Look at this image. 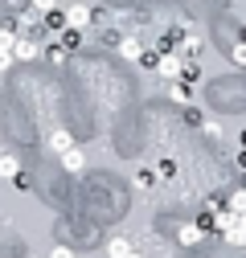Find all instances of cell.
<instances>
[{
	"label": "cell",
	"mask_w": 246,
	"mask_h": 258,
	"mask_svg": "<svg viewBox=\"0 0 246 258\" xmlns=\"http://www.w3.org/2000/svg\"><path fill=\"white\" fill-rule=\"evenodd\" d=\"M184 37H189V29H184V25H172V29H164V33L156 37V49L168 57V53H176V49L184 45Z\"/></svg>",
	"instance_id": "obj_1"
},
{
	"label": "cell",
	"mask_w": 246,
	"mask_h": 258,
	"mask_svg": "<svg viewBox=\"0 0 246 258\" xmlns=\"http://www.w3.org/2000/svg\"><path fill=\"white\" fill-rule=\"evenodd\" d=\"M95 17H99V9H95V5H70V9H66L70 29H82V33H86V25H95Z\"/></svg>",
	"instance_id": "obj_2"
},
{
	"label": "cell",
	"mask_w": 246,
	"mask_h": 258,
	"mask_svg": "<svg viewBox=\"0 0 246 258\" xmlns=\"http://www.w3.org/2000/svg\"><path fill=\"white\" fill-rule=\"evenodd\" d=\"M41 49H45V45H37L33 37H17V45H13V57H17V61H33Z\"/></svg>",
	"instance_id": "obj_3"
},
{
	"label": "cell",
	"mask_w": 246,
	"mask_h": 258,
	"mask_svg": "<svg viewBox=\"0 0 246 258\" xmlns=\"http://www.w3.org/2000/svg\"><path fill=\"white\" fill-rule=\"evenodd\" d=\"M180 70H184V61H176V53H168V57H160V70L156 74L172 86V82H180Z\"/></svg>",
	"instance_id": "obj_4"
},
{
	"label": "cell",
	"mask_w": 246,
	"mask_h": 258,
	"mask_svg": "<svg viewBox=\"0 0 246 258\" xmlns=\"http://www.w3.org/2000/svg\"><path fill=\"white\" fill-rule=\"evenodd\" d=\"M61 168H66V172H86V152H82V144H74L66 156H61Z\"/></svg>",
	"instance_id": "obj_5"
},
{
	"label": "cell",
	"mask_w": 246,
	"mask_h": 258,
	"mask_svg": "<svg viewBox=\"0 0 246 258\" xmlns=\"http://www.w3.org/2000/svg\"><path fill=\"white\" fill-rule=\"evenodd\" d=\"M136 250H132V238L128 234H115L111 242H107V258H132Z\"/></svg>",
	"instance_id": "obj_6"
},
{
	"label": "cell",
	"mask_w": 246,
	"mask_h": 258,
	"mask_svg": "<svg viewBox=\"0 0 246 258\" xmlns=\"http://www.w3.org/2000/svg\"><path fill=\"white\" fill-rule=\"evenodd\" d=\"M57 45L66 49V53H78V49L86 45V33H82V29H66V33L57 37Z\"/></svg>",
	"instance_id": "obj_7"
},
{
	"label": "cell",
	"mask_w": 246,
	"mask_h": 258,
	"mask_svg": "<svg viewBox=\"0 0 246 258\" xmlns=\"http://www.w3.org/2000/svg\"><path fill=\"white\" fill-rule=\"evenodd\" d=\"M168 99H172L176 107H193V99H197V94H193V86H184V82H172V86H168Z\"/></svg>",
	"instance_id": "obj_8"
},
{
	"label": "cell",
	"mask_w": 246,
	"mask_h": 258,
	"mask_svg": "<svg viewBox=\"0 0 246 258\" xmlns=\"http://www.w3.org/2000/svg\"><path fill=\"white\" fill-rule=\"evenodd\" d=\"M66 29H70V21H66V9H57V13H49V17H45V33H53V41H57L61 33H66Z\"/></svg>",
	"instance_id": "obj_9"
},
{
	"label": "cell",
	"mask_w": 246,
	"mask_h": 258,
	"mask_svg": "<svg viewBox=\"0 0 246 258\" xmlns=\"http://www.w3.org/2000/svg\"><path fill=\"white\" fill-rule=\"evenodd\" d=\"M193 225H197L205 238H213V234H218V213H213V209H201V213L193 217Z\"/></svg>",
	"instance_id": "obj_10"
},
{
	"label": "cell",
	"mask_w": 246,
	"mask_h": 258,
	"mask_svg": "<svg viewBox=\"0 0 246 258\" xmlns=\"http://www.w3.org/2000/svg\"><path fill=\"white\" fill-rule=\"evenodd\" d=\"M144 49H148V45H144L136 33H128V37H123V45H119V53H123V57H132V61H140V57H144Z\"/></svg>",
	"instance_id": "obj_11"
},
{
	"label": "cell",
	"mask_w": 246,
	"mask_h": 258,
	"mask_svg": "<svg viewBox=\"0 0 246 258\" xmlns=\"http://www.w3.org/2000/svg\"><path fill=\"white\" fill-rule=\"evenodd\" d=\"M132 184H136V188H156V184H160V172H156V168H136V172H132Z\"/></svg>",
	"instance_id": "obj_12"
},
{
	"label": "cell",
	"mask_w": 246,
	"mask_h": 258,
	"mask_svg": "<svg viewBox=\"0 0 246 258\" xmlns=\"http://www.w3.org/2000/svg\"><path fill=\"white\" fill-rule=\"evenodd\" d=\"M201 238H205V234L197 230V225H193V221H189V225H180V230H176V242H180L184 250H193V246H197Z\"/></svg>",
	"instance_id": "obj_13"
},
{
	"label": "cell",
	"mask_w": 246,
	"mask_h": 258,
	"mask_svg": "<svg viewBox=\"0 0 246 258\" xmlns=\"http://www.w3.org/2000/svg\"><path fill=\"white\" fill-rule=\"evenodd\" d=\"M74 144H78V140H74V136L66 132V127H57V132L49 136V148H53V152H61V156H66V152H70Z\"/></svg>",
	"instance_id": "obj_14"
},
{
	"label": "cell",
	"mask_w": 246,
	"mask_h": 258,
	"mask_svg": "<svg viewBox=\"0 0 246 258\" xmlns=\"http://www.w3.org/2000/svg\"><path fill=\"white\" fill-rule=\"evenodd\" d=\"M0 176H5V180H17V176H21V160L5 152V156H0Z\"/></svg>",
	"instance_id": "obj_15"
},
{
	"label": "cell",
	"mask_w": 246,
	"mask_h": 258,
	"mask_svg": "<svg viewBox=\"0 0 246 258\" xmlns=\"http://www.w3.org/2000/svg\"><path fill=\"white\" fill-rule=\"evenodd\" d=\"M201 78H205V74H201V66H197V61H184V70H180V82L197 90V86H201Z\"/></svg>",
	"instance_id": "obj_16"
},
{
	"label": "cell",
	"mask_w": 246,
	"mask_h": 258,
	"mask_svg": "<svg viewBox=\"0 0 246 258\" xmlns=\"http://www.w3.org/2000/svg\"><path fill=\"white\" fill-rule=\"evenodd\" d=\"M180 53H184V61H197V57H201V37L189 33V37H184V45H180Z\"/></svg>",
	"instance_id": "obj_17"
},
{
	"label": "cell",
	"mask_w": 246,
	"mask_h": 258,
	"mask_svg": "<svg viewBox=\"0 0 246 258\" xmlns=\"http://www.w3.org/2000/svg\"><path fill=\"white\" fill-rule=\"evenodd\" d=\"M230 213L246 217V188H234V192H230Z\"/></svg>",
	"instance_id": "obj_18"
},
{
	"label": "cell",
	"mask_w": 246,
	"mask_h": 258,
	"mask_svg": "<svg viewBox=\"0 0 246 258\" xmlns=\"http://www.w3.org/2000/svg\"><path fill=\"white\" fill-rule=\"evenodd\" d=\"M160 57H164V53H160L156 45H152V49H144V57H140V66H144V70H160Z\"/></svg>",
	"instance_id": "obj_19"
},
{
	"label": "cell",
	"mask_w": 246,
	"mask_h": 258,
	"mask_svg": "<svg viewBox=\"0 0 246 258\" xmlns=\"http://www.w3.org/2000/svg\"><path fill=\"white\" fill-rule=\"evenodd\" d=\"M156 172H160V180H176V160H172V156H164L160 164H156Z\"/></svg>",
	"instance_id": "obj_20"
},
{
	"label": "cell",
	"mask_w": 246,
	"mask_h": 258,
	"mask_svg": "<svg viewBox=\"0 0 246 258\" xmlns=\"http://www.w3.org/2000/svg\"><path fill=\"white\" fill-rule=\"evenodd\" d=\"M45 57H49V61H57V66H61V61H66L70 53H66V49H61L57 41H49V45H45Z\"/></svg>",
	"instance_id": "obj_21"
},
{
	"label": "cell",
	"mask_w": 246,
	"mask_h": 258,
	"mask_svg": "<svg viewBox=\"0 0 246 258\" xmlns=\"http://www.w3.org/2000/svg\"><path fill=\"white\" fill-rule=\"evenodd\" d=\"M29 9H37L41 17H49V13H57V0H29Z\"/></svg>",
	"instance_id": "obj_22"
},
{
	"label": "cell",
	"mask_w": 246,
	"mask_h": 258,
	"mask_svg": "<svg viewBox=\"0 0 246 258\" xmlns=\"http://www.w3.org/2000/svg\"><path fill=\"white\" fill-rule=\"evenodd\" d=\"M230 61H234V66H246V45H242V41L230 45Z\"/></svg>",
	"instance_id": "obj_23"
},
{
	"label": "cell",
	"mask_w": 246,
	"mask_h": 258,
	"mask_svg": "<svg viewBox=\"0 0 246 258\" xmlns=\"http://www.w3.org/2000/svg\"><path fill=\"white\" fill-rule=\"evenodd\" d=\"M184 123H189V127H201V123H205V115H201L197 107H189V111H184Z\"/></svg>",
	"instance_id": "obj_24"
},
{
	"label": "cell",
	"mask_w": 246,
	"mask_h": 258,
	"mask_svg": "<svg viewBox=\"0 0 246 258\" xmlns=\"http://www.w3.org/2000/svg\"><path fill=\"white\" fill-rule=\"evenodd\" d=\"M13 61H17L13 49H0V74H9V70H13Z\"/></svg>",
	"instance_id": "obj_25"
},
{
	"label": "cell",
	"mask_w": 246,
	"mask_h": 258,
	"mask_svg": "<svg viewBox=\"0 0 246 258\" xmlns=\"http://www.w3.org/2000/svg\"><path fill=\"white\" fill-rule=\"evenodd\" d=\"M13 45H17V37L9 33V29H0V49H13Z\"/></svg>",
	"instance_id": "obj_26"
},
{
	"label": "cell",
	"mask_w": 246,
	"mask_h": 258,
	"mask_svg": "<svg viewBox=\"0 0 246 258\" xmlns=\"http://www.w3.org/2000/svg\"><path fill=\"white\" fill-rule=\"evenodd\" d=\"M49 258H74V254H70V246H53V250H49Z\"/></svg>",
	"instance_id": "obj_27"
},
{
	"label": "cell",
	"mask_w": 246,
	"mask_h": 258,
	"mask_svg": "<svg viewBox=\"0 0 246 258\" xmlns=\"http://www.w3.org/2000/svg\"><path fill=\"white\" fill-rule=\"evenodd\" d=\"M13 184H17V188H21V192H29V188H33V180H29V176H25V172H21V176H17V180H13Z\"/></svg>",
	"instance_id": "obj_28"
},
{
	"label": "cell",
	"mask_w": 246,
	"mask_h": 258,
	"mask_svg": "<svg viewBox=\"0 0 246 258\" xmlns=\"http://www.w3.org/2000/svg\"><path fill=\"white\" fill-rule=\"evenodd\" d=\"M238 152H246V127L238 132Z\"/></svg>",
	"instance_id": "obj_29"
},
{
	"label": "cell",
	"mask_w": 246,
	"mask_h": 258,
	"mask_svg": "<svg viewBox=\"0 0 246 258\" xmlns=\"http://www.w3.org/2000/svg\"><path fill=\"white\" fill-rule=\"evenodd\" d=\"M234 164H238V168L246 172V152H238V160H234Z\"/></svg>",
	"instance_id": "obj_30"
},
{
	"label": "cell",
	"mask_w": 246,
	"mask_h": 258,
	"mask_svg": "<svg viewBox=\"0 0 246 258\" xmlns=\"http://www.w3.org/2000/svg\"><path fill=\"white\" fill-rule=\"evenodd\" d=\"M238 41H242V45H246V25H242V29H238Z\"/></svg>",
	"instance_id": "obj_31"
},
{
	"label": "cell",
	"mask_w": 246,
	"mask_h": 258,
	"mask_svg": "<svg viewBox=\"0 0 246 258\" xmlns=\"http://www.w3.org/2000/svg\"><path fill=\"white\" fill-rule=\"evenodd\" d=\"M132 258H144V254H132Z\"/></svg>",
	"instance_id": "obj_32"
}]
</instances>
